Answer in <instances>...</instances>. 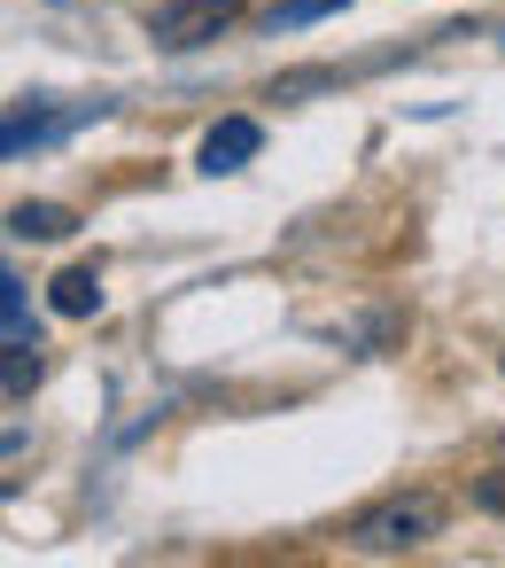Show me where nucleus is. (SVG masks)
I'll list each match as a JSON object with an SVG mask.
<instances>
[{
	"instance_id": "nucleus-1",
	"label": "nucleus",
	"mask_w": 505,
	"mask_h": 568,
	"mask_svg": "<svg viewBox=\"0 0 505 568\" xmlns=\"http://www.w3.org/2000/svg\"><path fill=\"white\" fill-rule=\"evenodd\" d=\"M350 552H420L427 537H443V498L435 490H389L365 514H350Z\"/></svg>"
},
{
	"instance_id": "nucleus-2",
	"label": "nucleus",
	"mask_w": 505,
	"mask_h": 568,
	"mask_svg": "<svg viewBox=\"0 0 505 568\" xmlns=\"http://www.w3.org/2000/svg\"><path fill=\"white\" fill-rule=\"evenodd\" d=\"M241 9H249V0H164V9L148 17V40H156L164 55H195V48H210L218 32H234Z\"/></svg>"
},
{
	"instance_id": "nucleus-3",
	"label": "nucleus",
	"mask_w": 505,
	"mask_h": 568,
	"mask_svg": "<svg viewBox=\"0 0 505 568\" xmlns=\"http://www.w3.org/2000/svg\"><path fill=\"white\" fill-rule=\"evenodd\" d=\"M257 149H265V125H257V118H218V125L203 133V172H210V180H218V172H241Z\"/></svg>"
},
{
	"instance_id": "nucleus-4",
	"label": "nucleus",
	"mask_w": 505,
	"mask_h": 568,
	"mask_svg": "<svg viewBox=\"0 0 505 568\" xmlns=\"http://www.w3.org/2000/svg\"><path fill=\"white\" fill-rule=\"evenodd\" d=\"M48 94H24L17 110H9V133H0V149H9V156H24V149H40V141H55L71 118H55V110H40Z\"/></svg>"
},
{
	"instance_id": "nucleus-5",
	"label": "nucleus",
	"mask_w": 505,
	"mask_h": 568,
	"mask_svg": "<svg viewBox=\"0 0 505 568\" xmlns=\"http://www.w3.org/2000/svg\"><path fill=\"white\" fill-rule=\"evenodd\" d=\"M9 234L17 242H63V234H79V219L63 203H17L9 211Z\"/></svg>"
},
{
	"instance_id": "nucleus-6",
	"label": "nucleus",
	"mask_w": 505,
	"mask_h": 568,
	"mask_svg": "<svg viewBox=\"0 0 505 568\" xmlns=\"http://www.w3.org/2000/svg\"><path fill=\"white\" fill-rule=\"evenodd\" d=\"M55 312H63V320H94V312H102V265L55 273Z\"/></svg>"
},
{
	"instance_id": "nucleus-7",
	"label": "nucleus",
	"mask_w": 505,
	"mask_h": 568,
	"mask_svg": "<svg viewBox=\"0 0 505 568\" xmlns=\"http://www.w3.org/2000/svg\"><path fill=\"white\" fill-rule=\"evenodd\" d=\"M334 9H350V0H280V9L265 17V32L280 40V32H303V24H319V17H334Z\"/></svg>"
},
{
	"instance_id": "nucleus-8",
	"label": "nucleus",
	"mask_w": 505,
	"mask_h": 568,
	"mask_svg": "<svg viewBox=\"0 0 505 568\" xmlns=\"http://www.w3.org/2000/svg\"><path fill=\"white\" fill-rule=\"evenodd\" d=\"M40 382V343H9V405Z\"/></svg>"
},
{
	"instance_id": "nucleus-9",
	"label": "nucleus",
	"mask_w": 505,
	"mask_h": 568,
	"mask_svg": "<svg viewBox=\"0 0 505 568\" xmlns=\"http://www.w3.org/2000/svg\"><path fill=\"white\" fill-rule=\"evenodd\" d=\"M474 506L505 521V467H482V475H474Z\"/></svg>"
}]
</instances>
